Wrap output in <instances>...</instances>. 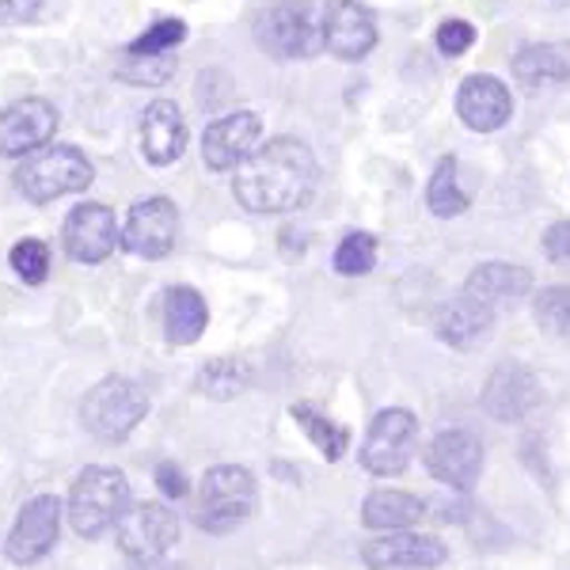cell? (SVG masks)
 <instances>
[{
    "label": "cell",
    "mask_w": 570,
    "mask_h": 570,
    "mask_svg": "<svg viewBox=\"0 0 570 570\" xmlns=\"http://www.w3.org/2000/svg\"><path fill=\"white\" fill-rule=\"evenodd\" d=\"M365 563L373 570H430L445 563V544L426 532H389V537H376L362 548Z\"/></svg>",
    "instance_id": "obj_16"
},
{
    "label": "cell",
    "mask_w": 570,
    "mask_h": 570,
    "mask_svg": "<svg viewBox=\"0 0 570 570\" xmlns=\"http://www.w3.org/2000/svg\"><path fill=\"white\" fill-rule=\"evenodd\" d=\"M179 540V518L171 505L164 502H141V505H130L118 521V548L126 551L130 559H160L176 548Z\"/></svg>",
    "instance_id": "obj_8"
},
{
    "label": "cell",
    "mask_w": 570,
    "mask_h": 570,
    "mask_svg": "<svg viewBox=\"0 0 570 570\" xmlns=\"http://www.w3.org/2000/svg\"><path fill=\"white\" fill-rule=\"evenodd\" d=\"M255 499H259V487L255 475L240 464H217L202 475L198 499H195V521L202 532L220 537V532H233L244 525L255 513Z\"/></svg>",
    "instance_id": "obj_3"
},
{
    "label": "cell",
    "mask_w": 570,
    "mask_h": 570,
    "mask_svg": "<svg viewBox=\"0 0 570 570\" xmlns=\"http://www.w3.org/2000/svg\"><path fill=\"white\" fill-rule=\"evenodd\" d=\"M426 472L434 475L438 483L456 487V491H472L475 480L483 472V445L472 430H441V434L430 441L426 453Z\"/></svg>",
    "instance_id": "obj_9"
},
{
    "label": "cell",
    "mask_w": 570,
    "mask_h": 570,
    "mask_svg": "<svg viewBox=\"0 0 570 570\" xmlns=\"http://www.w3.org/2000/svg\"><path fill=\"white\" fill-rule=\"evenodd\" d=\"M156 487L164 491V499H187V480L176 464H160L156 468Z\"/></svg>",
    "instance_id": "obj_36"
},
{
    "label": "cell",
    "mask_w": 570,
    "mask_h": 570,
    "mask_svg": "<svg viewBox=\"0 0 570 570\" xmlns=\"http://www.w3.org/2000/svg\"><path fill=\"white\" fill-rule=\"evenodd\" d=\"M320 23H324V46L343 61H362L376 46V20L362 0H327Z\"/></svg>",
    "instance_id": "obj_14"
},
{
    "label": "cell",
    "mask_w": 570,
    "mask_h": 570,
    "mask_svg": "<svg viewBox=\"0 0 570 570\" xmlns=\"http://www.w3.org/2000/svg\"><path fill=\"white\" fill-rule=\"evenodd\" d=\"M209 324L206 297L190 285H176L164 293V335L171 346H190L202 338V331Z\"/></svg>",
    "instance_id": "obj_23"
},
{
    "label": "cell",
    "mask_w": 570,
    "mask_h": 570,
    "mask_svg": "<svg viewBox=\"0 0 570 570\" xmlns=\"http://www.w3.org/2000/svg\"><path fill=\"white\" fill-rule=\"evenodd\" d=\"M8 259H12V271L20 274L27 285H42L46 274H50V252H46L42 240H20Z\"/></svg>",
    "instance_id": "obj_31"
},
{
    "label": "cell",
    "mask_w": 570,
    "mask_h": 570,
    "mask_svg": "<svg viewBox=\"0 0 570 570\" xmlns=\"http://www.w3.org/2000/svg\"><path fill=\"white\" fill-rule=\"evenodd\" d=\"M61 240H66L69 259H77L85 266H96L118 247V240H122V228H118L110 206L85 202V206H77L66 217V233H61Z\"/></svg>",
    "instance_id": "obj_13"
},
{
    "label": "cell",
    "mask_w": 570,
    "mask_h": 570,
    "mask_svg": "<svg viewBox=\"0 0 570 570\" xmlns=\"http://www.w3.org/2000/svg\"><path fill=\"white\" fill-rule=\"evenodd\" d=\"M58 529H61V502L53 494H35L31 502L20 510L12 532L4 540V556L20 567H31L58 544Z\"/></svg>",
    "instance_id": "obj_11"
},
{
    "label": "cell",
    "mask_w": 570,
    "mask_h": 570,
    "mask_svg": "<svg viewBox=\"0 0 570 570\" xmlns=\"http://www.w3.org/2000/svg\"><path fill=\"white\" fill-rule=\"evenodd\" d=\"M42 8V0H0V27H16L35 20V12Z\"/></svg>",
    "instance_id": "obj_35"
},
{
    "label": "cell",
    "mask_w": 570,
    "mask_h": 570,
    "mask_svg": "<svg viewBox=\"0 0 570 570\" xmlns=\"http://www.w3.org/2000/svg\"><path fill=\"white\" fill-rule=\"evenodd\" d=\"M419 449V419L407 407H389L370 422L362 468L370 475H400Z\"/></svg>",
    "instance_id": "obj_7"
},
{
    "label": "cell",
    "mask_w": 570,
    "mask_h": 570,
    "mask_svg": "<svg viewBox=\"0 0 570 570\" xmlns=\"http://www.w3.org/2000/svg\"><path fill=\"white\" fill-rule=\"evenodd\" d=\"M126 510H130V480L118 468L91 464L72 480L69 521L85 540H96L107 529H118Z\"/></svg>",
    "instance_id": "obj_2"
},
{
    "label": "cell",
    "mask_w": 570,
    "mask_h": 570,
    "mask_svg": "<svg viewBox=\"0 0 570 570\" xmlns=\"http://www.w3.org/2000/svg\"><path fill=\"white\" fill-rule=\"evenodd\" d=\"M293 419L305 426L308 441L327 456V461H338V456L346 453V438H351V434H346L343 426H335L324 411H316L312 403H293Z\"/></svg>",
    "instance_id": "obj_26"
},
{
    "label": "cell",
    "mask_w": 570,
    "mask_h": 570,
    "mask_svg": "<svg viewBox=\"0 0 570 570\" xmlns=\"http://www.w3.org/2000/svg\"><path fill=\"white\" fill-rule=\"evenodd\" d=\"M118 77L126 85H137V88H160L176 77V58L171 53H130L118 61Z\"/></svg>",
    "instance_id": "obj_27"
},
{
    "label": "cell",
    "mask_w": 570,
    "mask_h": 570,
    "mask_svg": "<svg viewBox=\"0 0 570 570\" xmlns=\"http://www.w3.org/2000/svg\"><path fill=\"white\" fill-rule=\"evenodd\" d=\"M145 415H149V392L130 376H104L80 403V422L99 441H122Z\"/></svg>",
    "instance_id": "obj_6"
},
{
    "label": "cell",
    "mask_w": 570,
    "mask_h": 570,
    "mask_svg": "<svg viewBox=\"0 0 570 570\" xmlns=\"http://www.w3.org/2000/svg\"><path fill=\"white\" fill-rule=\"evenodd\" d=\"M179 236V209L168 198H145L130 209L122 225V244L137 259H164L176 247Z\"/></svg>",
    "instance_id": "obj_10"
},
{
    "label": "cell",
    "mask_w": 570,
    "mask_h": 570,
    "mask_svg": "<svg viewBox=\"0 0 570 570\" xmlns=\"http://www.w3.org/2000/svg\"><path fill=\"white\" fill-rule=\"evenodd\" d=\"M529 289H532V274L525 266H513V263H483V266H475L464 282L468 297L487 305L494 316H499L502 308L521 305V301L529 297Z\"/></svg>",
    "instance_id": "obj_19"
},
{
    "label": "cell",
    "mask_w": 570,
    "mask_h": 570,
    "mask_svg": "<svg viewBox=\"0 0 570 570\" xmlns=\"http://www.w3.org/2000/svg\"><path fill=\"white\" fill-rule=\"evenodd\" d=\"M91 183V160L72 145H46V149L23 156L16 168V187L27 202H53L66 195H80Z\"/></svg>",
    "instance_id": "obj_5"
},
{
    "label": "cell",
    "mask_w": 570,
    "mask_h": 570,
    "mask_svg": "<svg viewBox=\"0 0 570 570\" xmlns=\"http://www.w3.org/2000/svg\"><path fill=\"white\" fill-rule=\"evenodd\" d=\"M141 149L156 168L179 160L183 149H187V122H183V110L171 104V99H156V104L145 107Z\"/></svg>",
    "instance_id": "obj_20"
},
{
    "label": "cell",
    "mask_w": 570,
    "mask_h": 570,
    "mask_svg": "<svg viewBox=\"0 0 570 570\" xmlns=\"http://www.w3.org/2000/svg\"><path fill=\"white\" fill-rule=\"evenodd\" d=\"M544 252L551 263L559 266H570V220H559L544 233Z\"/></svg>",
    "instance_id": "obj_34"
},
{
    "label": "cell",
    "mask_w": 570,
    "mask_h": 570,
    "mask_svg": "<svg viewBox=\"0 0 570 570\" xmlns=\"http://www.w3.org/2000/svg\"><path fill=\"white\" fill-rule=\"evenodd\" d=\"M376 266V236L370 233H351L335 252V271L346 274V278H357V274H370Z\"/></svg>",
    "instance_id": "obj_30"
},
{
    "label": "cell",
    "mask_w": 570,
    "mask_h": 570,
    "mask_svg": "<svg viewBox=\"0 0 570 570\" xmlns=\"http://www.w3.org/2000/svg\"><path fill=\"white\" fill-rule=\"evenodd\" d=\"M183 39H187V23H183V20H160L130 46V53H171Z\"/></svg>",
    "instance_id": "obj_32"
},
{
    "label": "cell",
    "mask_w": 570,
    "mask_h": 570,
    "mask_svg": "<svg viewBox=\"0 0 570 570\" xmlns=\"http://www.w3.org/2000/svg\"><path fill=\"white\" fill-rule=\"evenodd\" d=\"M537 324L551 338H570V285H548V289H540Z\"/></svg>",
    "instance_id": "obj_28"
},
{
    "label": "cell",
    "mask_w": 570,
    "mask_h": 570,
    "mask_svg": "<svg viewBox=\"0 0 570 570\" xmlns=\"http://www.w3.org/2000/svg\"><path fill=\"white\" fill-rule=\"evenodd\" d=\"M513 77L521 88H551L570 80V42H532L513 53Z\"/></svg>",
    "instance_id": "obj_22"
},
{
    "label": "cell",
    "mask_w": 570,
    "mask_h": 570,
    "mask_svg": "<svg viewBox=\"0 0 570 570\" xmlns=\"http://www.w3.org/2000/svg\"><path fill=\"white\" fill-rule=\"evenodd\" d=\"M426 206L434 217H461L468 209V195L456 183V156H441L426 187Z\"/></svg>",
    "instance_id": "obj_25"
},
{
    "label": "cell",
    "mask_w": 570,
    "mask_h": 570,
    "mask_svg": "<svg viewBox=\"0 0 570 570\" xmlns=\"http://www.w3.org/2000/svg\"><path fill=\"white\" fill-rule=\"evenodd\" d=\"M255 42L278 61H305L324 46V23L308 0H274L255 20Z\"/></svg>",
    "instance_id": "obj_4"
},
{
    "label": "cell",
    "mask_w": 570,
    "mask_h": 570,
    "mask_svg": "<svg viewBox=\"0 0 570 570\" xmlns=\"http://www.w3.org/2000/svg\"><path fill=\"white\" fill-rule=\"evenodd\" d=\"M456 115H461V122L468 130L494 134L499 126L510 122V115H513L510 88L494 77H468L461 91H456Z\"/></svg>",
    "instance_id": "obj_18"
},
{
    "label": "cell",
    "mask_w": 570,
    "mask_h": 570,
    "mask_svg": "<svg viewBox=\"0 0 570 570\" xmlns=\"http://www.w3.org/2000/svg\"><path fill=\"white\" fill-rule=\"evenodd\" d=\"M422 499L407 491H373L362 505L365 529H384V532H403L415 529L422 518Z\"/></svg>",
    "instance_id": "obj_24"
},
{
    "label": "cell",
    "mask_w": 570,
    "mask_h": 570,
    "mask_svg": "<svg viewBox=\"0 0 570 570\" xmlns=\"http://www.w3.org/2000/svg\"><path fill=\"white\" fill-rule=\"evenodd\" d=\"M540 407V381L525 365L505 362L491 373L483 389V411L499 422H521Z\"/></svg>",
    "instance_id": "obj_17"
},
{
    "label": "cell",
    "mask_w": 570,
    "mask_h": 570,
    "mask_svg": "<svg viewBox=\"0 0 570 570\" xmlns=\"http://www.w3.org/2000/svg\"><path fill=\"white\" fill-rule=\"evenodd\" d=\"M494 331V312L472 301L468 293L453 297L438 312V338L453 351H480V343Z\"/></svg>",
    "instance_id": "obj_21"
},
{
    "label": "cell",
    "mask_w": 570,
    "mask_h": 570,
    "mask_svg": "<svg viewBox=\"0 0 570 570\" xmlns=\"http://www.w3.org/2000/svg\"><path fill=\"white\" fill-rule=\"evenodd\" d=\"M259 134L263 122L252 110H236V115L217 118L202 134V160L214 171H236L247 156L259 149Z\"/></svg>",
    "instance_id": "obj_12"
},
{
    "label": "cell",
    "mask_w": 570,
    "mask_h": 570,
    "mask_svg": "<svg viewBox=\"0 0 570 570\" xmlns=\"http://www.w3.org/2000/svg\"><path fill=\"white\" fill-rule=\"evenodd\" d=\"M244 384H247V370L240 362H233V357H217V362H209L198 376V389L206 395H214V400H233Z\"/></svg>",
    "instance_id": "obj_29"
},
{
    "label": "cell",
    "mask_w": 570,
    "mask_h": 570,
    "mask_svg": "<svg viewBox=\"0 0 570 570\" xmlns=\"http://www.w3.org/2000/svg\"><path fill=\"white\" fill-rule=\"evenodd\" d=\"M434 42H438V50H441V53H449V58H461V53L472 50L475 27L468 23V20H445V23L438 27Z\"/></svg>",
    "instance_id": "obj_33"
},
{
    "label": "cell",
    "mask_w": 570,
    "mask_h": 570,
    "mask_svg": "<svg viewBox=\"0 0 570 570\" xmlns=\"http://www.w3.org/2000/svg\"><path fill=\"white\" fill-rule=\"evenodd\" d=\"M233 190L252 214H289L316 190V156L297 137H274L236 168Z\"/></svg>",
    "instance_id": "obj_1"
},
{
    "label": "cell",
    "mask_w": 570,
    "mask_h": 570,
    "mask_svg": "<svg viewBox=\"0 0 570 570\" xmlns=\"http://www.w3.org/2000/svg\"><path fill=\"white\" fill-rule=\"evenodd\" d=\"M58 130V115L39 96H27L20 104L0 110V156H31L50 145Z\"/></svg>",
    "instance_id": "obj_15"
}]
</instances>
